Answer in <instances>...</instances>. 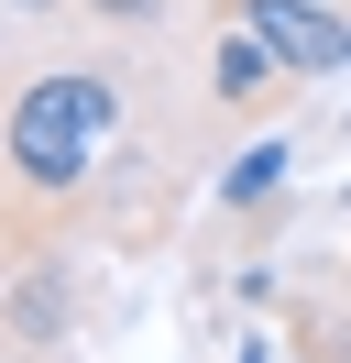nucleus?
Segmentation results:
<instances>
[{
    "instance_id": "423d86ee",
    "label": "nucleus",
    "mask_w": 351,
    "mask_h": 363,
    "mask_svg": "<svg viewBox=\"0 0 351 363\" xmlns=\"http://www.w3.org/2000/svg\"><path fill=\"white\" fill-rule=\"evenodd\" d=\"M77 11H99V23H132V33H143V23H165V0H77Z\"/></svg>"
},
{
    "instance_id": "f03ea898",
    "label": "nucleus",
    "mask_w": 351,
    "mask_h": 363,
    "mask_svg": "<svg viewBox=\"0 0 351 363\" xmlns=\"http://www.w3.org/2000/svg\"><path fill=\"white\" fill-rule=\"evenodd\" d=\"M285 89H307L297 77V55L275 45L263 23H219V45H209V111L219 121H263V111H285Z\"/></svg>"
},
{
    "instance_id": "7ed1b4c3",
    "label": "nucleus",
    "mask_w": 351,
    "mask_h": 363,
    "mask_svg": "<svg viewBox=\"0 0 351 363\" xmlns=\"http://www.w3.org/2000/svg\"><path fill=\"white\" fill-rule=\"evenodd\" d=\"M66 330H77V264L66 253H33L0 286V341H11V363H55Z\"/></svg>"
},
{
    "instance_id": "20e7f679",
    "label": "nucleus",
    "mask_w": 351,
    "mask_h": 363,
    "mask_svg": "<svg viewBox=\"0 0 351 363\" xmlns=\"http://www.w3.org/2000/svg\"><path fill=\"white\" fill-rule=\"evenodd\" d=\"M241 23H263L285 55H297V77H329V67H351V23L340 11H318V0H231Z\"/></svg>"
},
{
    "instance_id": "f257e3e1",
    "label": "nucleus",
    "mask_w": 351,
    "mask_h": 363,
    "mask_svg": "<svg viewBox=\"0 0 351 363\" xmlns=\"http://www.w3.org/2000/svg\"><path fill=\"white\" fill-rule=\"evenodd\" d=\"M110 121H121V77L110 67H44L11 89L0 111V199H11V231H44L55 209H77V187L99 177Z\"/></svg>"
},
{
    "instance_id": "39448f33",
    "label": "nucleus",
    "mask_w": 351,
    "mask_h": 363,
    "mask_svg": "<svg viewBox=\"0 0 351 363\" xmlns=\"http://www.w3.org/2000/svg\"><path fill=\"white\" fill-rule=\"evenodd\" d=\"M275 187H285V155H275V143H253V155L219 177V199H231V209H253V199H275Z\"/></svg>"
},
{
    "instance_id": "0eeeda50",
    "label": "nucleus",
    "mask_w": 351,
    "mask_h": 363,
    "mask_svg": "<svg viewBox=\"0 0 351 363\" xmlns=\"http://www.w3.org/2000/svg\"><path fill=\"white\" fill-rule=\"evenodd\" d=\"M231 363H263V341H241V352H231Z\"/></svg>"
}]
</instances>
